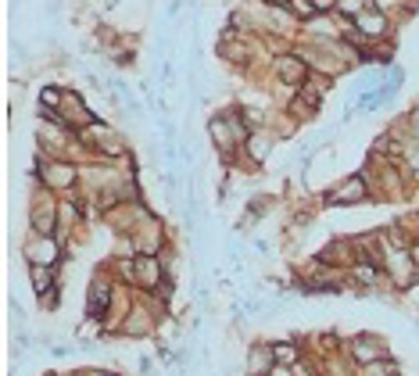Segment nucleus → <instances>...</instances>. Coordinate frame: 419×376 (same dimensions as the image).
<instances>
[{"label":"nucleus","instance_id":"f257e3e1","mask_svg":"<svg viewBox=\"0 0 419 376\" xmlns=\"http://www.w3.org/2000/svg\"><path fill=\"white\" fill-rule=\"evenodd\" d=\"M29 258H33V265H54L57 262V244L54 240H40V244H33L29 247Z\"/></svg>","mask_w":419,"mask_h":376}]
</instances>
